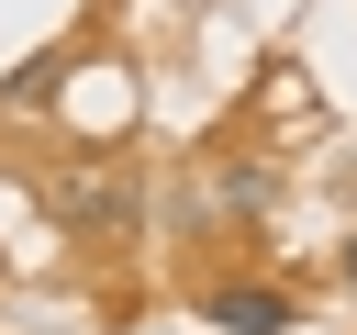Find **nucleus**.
Listing matches in <instances>:
<instances>
[{
    "label": "nucleus",
    "instance_id": "obj_1",
    "mask_svg": "<svg viewBox=\"0 0 357 335\" xmlns=\"http://www.w3.org/2000/svg\"><path fill=\"white\" fill-rule=\"evenodd\" d=\"M212 324H223V335H290V302H279V290H223Z\"/></svg>",
    "mask_w": 357,
    "mask_h": 335
},
{
    "label": "nucleus",
    "instance_id": "obj_2",
    "mask_svg": "<svg viewBox=\"0 0 357 335\" xmlns=\"http://www.w3.org/2000/svg\"><path fill=\"white\" fill-rule=\"evenodd\" d=\"M346 268H357V257H346Z\"/></svg>",
    "mask_w": 357,
    "mask_h": 335
}]
</instances>
